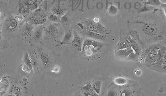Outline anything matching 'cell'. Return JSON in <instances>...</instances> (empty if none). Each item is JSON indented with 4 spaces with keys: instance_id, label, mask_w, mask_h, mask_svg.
Listing matches in <instances>:
<instances>
[{
    "instance_id": "f546056e",
    "label": "cell",
    "mask_w": 166,
    "mask_h": 96,
    "mask_svg": "<svg viewBox=\"0 0 166 96\" xmlns=\"http://www.w3.org/2000/svg\"><path fill=\"white\" fill-rule=\"evenodd\" d=\"M22 70L27 73H31L33 71L32 69H30V67L24 64L22 65Z\"/></svg>"
},
{
    "instance_id": "4316f807",
    "label": "cell",
    "mask_w": 166,
    "mask_h": 96,
    "mask_svg": "<svg viewBox=\"0 0 166 96\" xmlns=\"http://www.w3.org/2000/svg\"><path fill=\"white\" fill-rule=\"evenodd\" d=\"M145 4L154 6H159L161 4L160 0H148L147 2H145Z\"/></svg>"
},
{
    "instance_id": "d590c367",
    "label": "cell",
    "mask_w": 166,
    "mask_h": 96,
    "mask_svg": "<svg viewBox=\"0 0 166 96\" xmlns=\"http://www.w3.org/2000/svg\"><path fill=\"white\" fill-rule=\"evenodd\" d=\"M141 2H146L148 0H140Z\"/></svg>"
},
{
    "instance_id": "836d02e7",
    "label": "cell",
    "mask_w": 166,
    "mask_h": 96,
    "mask_svg": "<svg viewBox=\"0 0 166 96\" xmlns=\"http://www.w3.org/2000/svg\"><path fill=\"white\" fill-rule=\"evenodd\" d=\"M134 74L136 76H141L142 75V71L140 69H137L134 71Z\"/></svg>"
},
{
    "instance_id": "ffe728a7",
    "label": "cell",
    "mask_w": 166,
    "mask_h": 96,
    "mask_svg": "<svg viewBox=\"0 0 166 96\" xmlns=\"http://www.w3.org/2000/svg\"><path fill=\"white\" fill-rule=\"evenodd\" d=\"M23 64H25L27 66H28V67H30V69H32L33 70V66L32 64V62L31 59L30 58L29 53L26 52L24 53V55L23 56Z\"/></svg>"
},
{
    "instance_id": "d6986e66",
    "label": "cell",
    "mask_w": 166,
    "mask_h": 96,
    "mask_svg": "<svg viewBox=\"0 0 166 96\" xmlns=\"http://www.w3.org/2000/svg\"><path fill=\"white\" fill-rule=\"evenodd\" d=\"M102 85V82L101 80H96L93 83H92L93 89L98 94H99V93L101 92Z\"/></svg>"
},
{
    "instance_id": "30bf717a",
    "label": "cell",
    "mask_w": 166,
    "mask_h": 96,
    "mask_svg": "<svg viewBox=\"0 0 166 96\" xmlns=\"http://www.w3.org/2000/svg\"><path fill=\"white\" fill-rule=\"evenodd\" d=\"M29 55L33 66V70H38L40 68L41 63L39 54L37 53L35 51H31Z\"/></svg>"
},
{
    "instance_id": "ba28073f",
    "label": "cell",
    "mask_w": 166,
    "mask_h": 96,
    "mask_svg": "<svg viewBox=\"0 0 166 96\" xmlns=\"http://www.w3.org/2000/svg\"><path fill=\"white\" fill-rule=\"evenodd\" d=\"M126 39H127V41L129 42L131 47L133 50V51L136 55L137 57H139V55L141 54V48L140 44L138 43L136 39L133 35H127Z\"/></svg>"
},
{
    "instance_id": "9c48e42d",
    "label": "cell",
    "mask_w": 166,
    "mask_h": 96,
    "mask_svg": "<svg viewBox=\"0 0 166 96\" xmlns=\"http://www.w3.org/2000/svg\"><path fill=\"white\" fill-rule=\"evenodd\" d=\"M133 50L131 48L123 49L115 51V57L119 60H127L129 56L133 53Z\"/></svg>"
},
{
    "instance_id": "52a82bcc",
    "label": "cell",
    "mask_w": 166,
    "mask_h": 96,
    "mask_svg": "<svg viewBox=\"0 0 166 96\" xmlns=\"http://www.w3.org/2000/svg\"><path fill=\"white\" fill-rule=\"evenodd\" d=\"M4 27L7 32H13L17 29L18 21L14 16H9L5 22Z\"/></svg>"
},
{
    "instance_id": "7402d4cb",
    "label": "cell",
    "mask_w": 166,
    "mask_h": 96,
    "mask_svg": "<svg viewBox=\"0 0 166 96\" xmlns=\"http://www.w3.org/2000/svg\"><path fill=\"white\" fill-rule=\"evenodd\" d=\"M30 12V8L28 6V4L27 2L26 1L25 2H23L21 5V9H20V14H22L23 16H25L28 14Z\"/></svg>"
},
{
    "instance_id": "603a6c76",
    "label": "cell",
    "mask_w": 166,
    "mask_h": 96,
    "mask_svg": "<svg viewBox=\"0 0 166 96\" xmlns=\"http://www.w3.org/2000/svg\"><path fill=\"white\" fill-rule=\"evenodd\" d=\"M136 92L133 90L127 88L121 91L120 95L121 96H136L137 94L135 93Z\"/></svg>"
},
{
    "instance_id": "7c38bea8",
    "label": "cell",
    "mask_w": 166,
    "mask_h": 96,
    "mask_svg": "<svg viewBox=\"0 0 166 96\" xmlns=\"http://www.w3.org/2000/svg\"><path fill=\"white\" fill-rule=\"evenodd\" d=\"M82 92L84 96H99L97 93L95 92L92 88V83H87L86 85L82 88Z\"/></svg>"
},
{
    "instance_id": "8d00e7d4",
    "label": "cell",
    "mask_w": 166,
    "mask_h": 96,
    "mask_svg": "<svg viewBox=\"0 0 166 96\" xmlns=\"http://www.w3.org/2000/svg\"><path fill=\"white\" fill-rule=\"evenodd\" d=\"M39 2H42V1H44V0H39Z\"/></svg>"
},
{
    "instance_id": "484cf974",
    "label": "cell",
    "mask_w": 166,
    "mask_h": 96,
    "mask_svg": "<svg viewBox=\"0 0 166 96\" xmlns=\"http://www.w3.org/2000/svg\"><path fill=\"white\" fill-rule=\"evenodd\" d=\"M48 18L50 21L53 22H60V18L54 13H50L48 16Z\"/></svg>"
},
{
    "instance_id": "d4e9b609",
    "label": "cell",
    "mask_w": 166,
    "mask_h": 96,
    "mask_svg": "<svg viewBox=\"0 0 166 96\" xmlns=\"http://www.w3.org/2000/svg\"><path fill=\"white\" fill-rule=\"evenodd\" d=\"M70 16H68L67 13H65V14H64L61 18H60V22L64 26H67L68 24H70Z\"/></svg>"
},
{
    "instance_id": "9a60e30c",
    "label": "cell",
    "mask_w": 166,
    "mask_h": 96,
    "mask_svg": "<svg viewBox=\"0 0 166 96\" xmlns=\"http://www.w3.org/2000/svg\"><path fill=\"white\" fill-rule=\"evenodd\" d=\"M72 39H73V32L71 29H68L66 31L60 44L61 45H65L67 44H69L70 42L72 41Z\"/></svg>"
},
{
    "instance_id": "8992f818",
    "label": "cell",
    "mask_w": 166,
    "mask_h": 96,
    "mask_svg": "<svg viewBox=\"0 0 166 96\" xmlns=\"http://www.w3.org/2000/svg\"><path fill=\"white\" fill-rule=\"evenodd\" d=\"M83 43V38L75 30L73 32V39L71 42L72 48L76 51L81 52L82 45Z\"/></svg>"
},
{
    "instance_id": "44dd1931",
    "label": "cell",
    "mask_w": 166,
    "mask_h": 96,
    "mask_svg": "<svg viewBox=\"0 0 166 96\" xmlns=\"http://www.w3.org/2000/svg\"><path fill=\"white\" fill-rule=\"evenodd\" d=\"M128 80L124 77H118L115 78L114 80V82L115 84L118 86H124L128 83Z\"/></svg>"
},
{
    "instance_id": "2e32d148",
    "label": "cell",
    "mask_w": 166,
    "mask_h": 96,
    "mask_svg": "<svg viewBox=\"0 0 166 96\" xmlns=\"http://www.w3.org/2000/svg\"><path fill=\"white\" fill-rule=\"evenodd\" d=\"M34 26V25L30 23L29 22H27L24 26L23 28L24 35L26 36H30V35H33V32L35 29Z\"/></svg>"
},
{
    "instance_id": "e575fe53",
    "label": "cell",
    "mask_w": 166,
    "mask_h": 96,
    "mask_svg": "<svg viewBox=\"0 0 166 96\" xmlns=\"http://www.w3.org/2000/svg\"><path fill=\"white\" fill-rule=\"evenodd\" d=\"M92 19H93V20L96 22H100V21H101L100 18H99V17H98V16H96V17L93 18Z\"/></svg>"
},
{
    "instance_id": "83f0119b",
    "label": "cell",
    "mask_w": 166,
    "mask_h": 96,
    "mask_svg": "<svg viewBox=\"0 0 166 96\" xmlns=\"http://www.w3.org/2000/svg\"><path fill=\"white\" fill-rule=\"evenodd\" d=\"M153 7L150 6V5H147L146 4L145 6L143 7L142 8H141L139 9V13H145V12H149L151 11V10H153Z\"/></svg>"
},
{
    "instance_id": "5b68a950",
    "label": "cell",
    "mask_w": 166,
    "mask_h": 96,
    "mask_svg": "<svg viewBox=\"0 0 166 96\" xmlns=\"http://www.w3.org/2000/svg\"><path fill=\"white\" fill-rule=\"evenodd\" d=\"M80 33L81 34L85 37L86 38H92L96 40H98L99 41H104L105 40L108 35L107 34H98L97 32H93L88 31L84 29H81L80 30Z\"/></svg>"
},
{
    "instance_id": "4dcf8cb0",
    "label": "cell",
    "mask_w": 166,
    "mask_h": 96,
    "mask_svg": "<svg viewBox=\"0 0 166 96\" xmlns=\"http://www.w3.org/2000/svg\"><path fill=\"white\" fill-rule=\"evenodd\" d=\"M51 71L52 73L55 74H58L60 71V67L59 65H56L55 67H53L51 69Z\"/></svg>"
},
{
    "instance_id": "8fae6325",
    "label": "cell",
    "mask_w": 166,
    "mask_h": 96,
    "mask_svg": "<svg viewBox=\"0 0 166 96\" xmlns=\"http://www.w3.org/2000/svg\"><path fill=\"white\" fill-rule=\"evenodd\" d=\"M142 30L146 35L149 36L155 35L158 32V29L157 28L156 26L148 22H146L144 24V25L142 27Z\"/></svg>"
},
{
    "instance_id": "277c9868",
    "label": "cell",
    "mask_w": 166,
    "mask_h": 96,
    "mask_svg": "<svg viewBox=\"0 0 166 96\" xmlns=\"http://www.w3.org/2000/svg\"><path fill=\"white\" fill-rule=\"evenodd\" d=\"M38 54L41 63L42 64L43 67L46 69L52 67L53 63V58L50 53L45 50H42L39 51Z\"/></svg>"
},
{
    "instance_id": "d6a6232c",
    "label": "cell",
    "mask_w": 166,
    "mask_h": 96,
    "mask_svg": "<svg viewBox=\"0 0 166 96\" xmlns=\"http://www.w3.org/2000/svg\"><path fill=\"white\" fill-rule=\"evenodd\" d=\"M117 95L118 94L117 93V92L114 90H111L109 91L107 94V96H117Z\"/></svg>"
},
{
    "instance_id": "e0dca14e",
    "label": "cell",
    "mask_w": 166,
    "mask_h": 96,
    "mask_svg": "<svg viewBox=\"0 0 166 96\" xmlns=\"http://www.w3.org/2000/svg\"><path fill=\"white\" fill-rule=\"evenodd\" d=\"M130 48H131V47L129 42L127 41V39H125V40H123V41L119 42L117 44L116 47H115V51Z\"/></svg>"
},
{
    "instance_id": "4fadbf2b",
    "label": "cell",
    "mask_w": 166,
    "mask_h": 96,
    "mask_svg": "<svg viewBox=\"0 0 166 96\" xmlns=\"http://www.w3.org/2000/svg\"><path fill=\"white\" fill-rule=\"evenodd\" d=\"M48 17H42V16H35L32 15L30 16L29 18V22L34 26H40L47 21Z\"/></svg>"
},
{
    "instance_id": "6da1fadb",
    "label": "cell",
    "mask_w": 166,
    "mask_h": 96,
    "mask_svg": "<svg viewBox=\"0 0 166 96\" xmlns=\"http://www.w3.org/2000/svg\"><path fill=\"white\" fill-rule=\"evenodd\" d=\"M104 47V44L98 40L86 38L83 40L81 53L88 57L97 55Z\"/></svg>"
},
{
    "instance_id": "3957f363",
    "label": "cell",
    "mask_w": 166,
    "mask_h": 96,
    "mask_svg": "<svg viewBox=\"0 0 166 96\" xmlns=\"http://www.w3.org/2000/svg\"><path fill=\"white\" fill-rule=\"evenodd\" d=\"M60 26L57 22H54L50 24L44 30V36L43 38L46 40H56L59 37L60 33Z\"/></svg>"
},
{
    "instance_id": "1f68e13d",
    "label": "cell",
    "mask_w": 166,
    "mask_h": 96,
    "mask_svg": "<svg viewBox=\"0 0 166 96\" xmlns=\"http://www.w3.org/2000/svg\"><path fill=\"white\" fill-rule=\"evenodd\" d=\"M14 17L18 21V22H23V20H24V19L23 15H22V14H17V15L15 16Z\"/></svg>"
},
{
    "instance_id": "cb8c5ba5",
    "label": "cell",
    "mask_w": 166,
    "mask_h": 96,
    "mask_svg": "<svg viewBox=\"0 0 166 96\" xmlns=\"http://www.w3.org/2000/svg\"><path fill=\"white\" fill-rule=\"evenodd\" d=\"M52 13L55 14L56 15H57L58 16H62L64 14H65L66 10L64 9H61L60 7H56L52 8Z\"/></svg>"
},
{
    "instance_id": "ac0fdd59",
    "label": "cell",
    "mask_w": 166,
    "mask_h": 96,
    "mask_svg": "<svg viewBox=\"0 0 166 96\" xmlns=\"http://www.w3.org/2000/svg\"><path fill=\"white\" fill-rule=\"evenodd\" d=\"M30 11L36 10L38 8L39 0H26Z\"/></svg>"
},
{
    "instance_id": "f1b7e54d",
    "label": "cell",
    "mask_w": 166,
    "mask_h": 96,
    "mask_svg": "<svg viewBox=\"0 0 166 96\" xmlns=\"http://www.w3.org/2000/svg\"><path fill=\"white\" fill-rule=\"evenodd\" d=\"M117 11H118V10H117V8H116L113 5H111V6L109 7V8L108 9L109 13L111 16H114V15L117 14Z\"/></svg>"
},
{
    "instance_id": "5bb4252c",
    "label": "cell",
    "mask_w": 166,
    "mask_h": 96,
    "mask_svg": "<svg viewBox=\"0 0 166 96\" xmlns=\"http://www.w3.org/2000/svg\"><path fill=\"white\" fill-rule=\"evenodd\" d=\"M44 30L45 28L43 26H38L36 29H34L33 32V38L36 41H40L44 35Z\"/></svg>"
},
{
    "instance_id": "7a4b0ae2",
    "label": "cell",
    "mask_w": 166,
    "mask_h": 96,
    "mask_svg": "<svg viewBox=\"0 0 166 96\" xmlns=\"http://www.w3.org/2000/svg\"><path fill=\"white\" fill-rule=\"evenodd\" d=\"M81 29L97 32L102 34H109V32L101 22H96L93 19H86L82 22L77 24Z\"/></svg>"
}]
</instances>
